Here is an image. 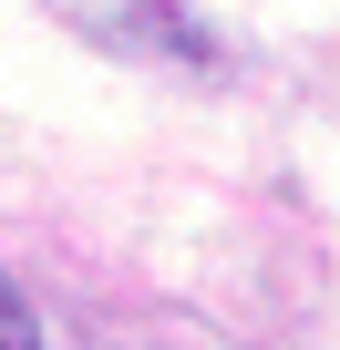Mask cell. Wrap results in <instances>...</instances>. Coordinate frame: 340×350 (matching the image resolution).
<instances>
[{"label": "cell", "instance_id": "cell-1", "mask_svg": "<svg viewBox=\"0 0 340 350\" xmlns=\"http://www.w3.org/2000/svg\"><path fill=\"white\" fill-rule=\"evenodd\" d=\"M0 350H42V309L11 288V268H0Z\"/></svg>", "mask_w": 340, "mask_h": 350}]
</instances>
